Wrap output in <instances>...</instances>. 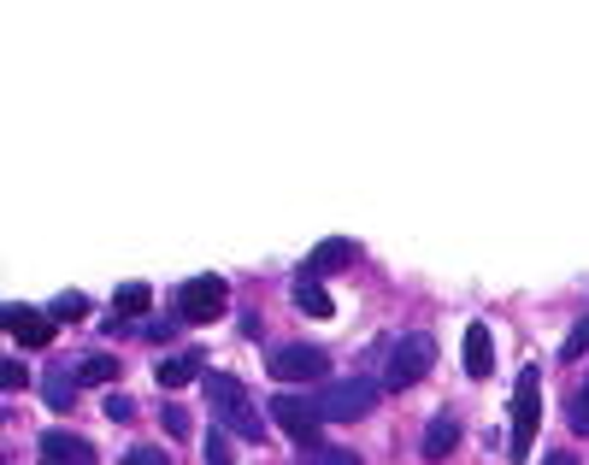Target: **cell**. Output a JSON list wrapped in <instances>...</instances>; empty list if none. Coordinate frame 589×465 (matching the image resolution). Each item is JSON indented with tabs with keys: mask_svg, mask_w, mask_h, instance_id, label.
<instances>
[{
	"mask_svg": "<svg viewBox=\"0 0 589 465\" xmlns=\"http://www.w3.org/2000/svg\"><path fill=\"white\" fill-rule=\"evenodd\" d=\"M206 465H231V442L224 436H206Z\"/></svg>",
	"mask_w": 589,
	"mask_h": 465,
	"instance_id": "cell-23",
	"label": "cell"
},
{
	"mask_svg": "<svg viewBox=\"0 0 589 465\" xmlns=\"http://www.w3.org/2000/svg\"><path fill=\"white\" fill-rule=\"evenodd\" d=\"M54 318H89V301H83V295H60L54 301Z\"/></svg>",
	"mask_w": 589,
	"mask_h": 465,
	"instance_id": "cell-19",
	"label": "cell"
},
{
	"mask_svg": "<svg viewBox=\"0 0 589 465\" xmlns=\"http://www.w3.org/2000/svg\"><path fill=\"white\" fill-rule=\"evenodd\" d=\"M578 354H589V318H578V331H571L566 348H560V359H578Z\"/></svg>",
	"mask_w": 589,
	"mask_h": 465,
	"instance_id": "cell-18",
	"label": "cell"
},
{
	"mask_svg": "<svg viewBox=\"0 0 589 465\" xmlns=\"http://www.w3.org/2000/svg\"><path fill=\"white\" fill-rule=\"evenodd\" d=\"M460 447V419H430V430H425V459H448Z\"/></svg>",
	"mask_w": 589,
	"mask_h": 465,
	"instance_id": "cell-13",
	"label": "cell"
},
{
	"mask_svg": "<svg viewBox=\"0 0 589 465\" xmlns=\"http://www.w3.org/2000/svg\"><path fill=\"white\" fill-rule=\"evenodd\" d=\"M224 306H231V283L224 278H189L178 289V318L183 324H213V318H224Z\"/></svg>",
	"mask_w": 589,
	"mask_h": 465,
	"instance_id": "cell-5",
	"label": "cell"
},
{
	"mask_svg": "<svg viewBox=\"0 0 589 465\" xmlns=\"http://www.w3.org/2000/svg\"><path fill=\"white\" fill-rule=\"evenodd\" d=\"M271 419L283 424L294 442H313V436H319V419H324V412H319V401H313V394H277V401H271Z\"/></svg>",
	"mask_w": 589,
	"mask_h": 465,
	"instance_id": "cell-7",
	"label": "cell"
},
{
	"mask_svg": "<svg viewBox=\"0 0 589 465\" xmlns=\"http://www.w3.org/2000/svg\"><path fill=\"white\" fill-rule=\"evenodd\" d=\"M125 465H171V459L160 454V447H130V454H125Z\"/></svg>",
	"mask_w": 589,
	"mask_h": 465,
	"instance_id": "cell-22",
	"label": "cell"
},
{
	"mask_svg": "<svg viewBox=\"0 0 589 465\" xmlns=\"http://www.w3.org/2000/svg\"><path fill=\"white\" fill-rule=\"evenodd\" d=\"M548 465H578V459H571V454H548Z\"/></svg>",
	"mask_w": 589,
	"mask_h": 465,
	"instance_id": "cell-27",
	"label": "cell"
},
{
	"mask_svg": "<svg viewBox=\"0 0 589 465\" xmlns=\"http://www.w3.org/2000/svg\"><path fill=\"white\" fill-rule=\"evenodd\" d=\"M331 371V354L319 348V342H283V348L271 354V377L277 383H313V377Z\"/></svg>",
	"mask_w": 589,
	"mask_h": 465,
	"instance_id": "cell-6",
	"label": "cell"
},
{
	"mask_svg": "<svg viewBox=\"0 0 589 465\" xmlns=\"http://www.w3.org/2000/svg\"><path fill=\"white\" fill-rule=\"evenodd\" d=\"M437 366V342H430L425 331H407L401 342H395V354H389V371H384V389H413L419 377Z\"/></svg>",
	"mask_w": 589,
	"mask_h": 465,
	"instance_id": "cell-2",
	"label": "cell"
},
{
	"mask_svg": "<svg viewBox=\"0 0 589 465\" xmlns=\"http://www.w3.org/2000/svg\"><path fill=\"white\" fill-rule=\"evenodd\" d=\"M118 377V359L113 354H83L77 359V383H113Z\"/></svg>",
	"mask_w": 589,
	"mask_h": 465,
	"instance_id": "cell-16",
	"label": "cell"
},
{
	"mask_svg": "<svg viewBox=\"0 0 589 465\" xmlns=\"http://www.w3.org/2000/svg\"><path fill=\"white\" fill-rule=\"evenodd\" d=\"M0 383H7V389H24V366H19V359H7V366H0Z\"/></svg>",
	"mask_w": 589,
	"mask_h": 465,
	"instance_id": "cell-25",
	"label": "cell"
},
{
	"mask_svg": "<svg viewBox=\"0 0 589 465\" xmlns=\"http://www.w3.org/2000/svg\"><path fill=\"white\" fill-rule=\"evenodd\" d=\"M148 301H153L148 283H118L113 289V324H107V331H130V318L148 313Z\"/></svg>",
	"mask_w": 589,
	"mask_h": 465,
	"instance_id": "cell-12",
	"label": "cell"
},
{
	"mask_svg": "<svg viewBox=\"0 0 589 465\" xmlns=\"http://www.w3.org/2000/svg\"><path fill=\"white\" fill-rule=\"evenodd\" d=\"M77 401V377H47V407H72Z\"/></svg>",
	"mask_w": 589,
	"mask_h": 465,
	"instance_id": "cell-17",
	"label": "cell"
},
{
	"mask_svg": "<svg viewBox=\"0 0 589 465\" xmlns=\"http://www.w3.org/2000/svg\"><path fill=\"white\" fill-rule=\"evenodd\" d=\"M42 465H95V442L72 436V430H47V436L36 442Z\"/></svg>",
	"mask_w": 589,
	"mask_h": 465,
	"instance_id": "cell-9",
	"label": "cell"
},
{
	"mask_svg": "<svg viewBox=\"0 0 589 465\" xmlns=\"http://www.w3.org/2000/svg\"><path fill=\"white\" fill-rule=\"evenodd\" d=\"M201 366H206V354L189 348V354H171V359H165V366L153 371V377H160V389H183L189 377H201Z\"/></svg>",
	"mask_w": 589,
	"mask_h": 465,
	"instance_id": "cell-14",
	"label": "cell"
},
{
	"mask_svg": "<svg viewBox=\"0 0 589 465\" xmlns=\"http://www.w3.org/2000/svg\"><path fill=\"white\" fill-rule=\"evenodd\" d=\"M571 430H578V436H589V383L578 389V401H571Z\"/></svg>",
	"mask_w": 589,
	"mask_h": 465,
	"instance_id": "cell-20",
	"label": "cell"
},
{
	"mask_svg": "<svg viewBox=\"0 0 589 465\" xmlns=\"http://www.w3.org/2000/svg\"><path fill=\"white\" fill-rule=\"evenodd\" d=\"M160 424L171 430V436H189V412H183V407H165V412H160Z\"/></svg>",
	"mask_w": 589,
	"mask_h": 465,
	"instance_id": "cell-21",
	"label": "cell"
},
{
	"mask_svg": "<svg viewBox=\"0 0 589 465\" xmlns=\"http://www.w3.org/2000/svg\"><path fill=\"white\" fill-rule=\"evenodd\" d=\"M377 407V383L372 377H342V383H331L319 394V412L331 424H349V419H366V412Z\"/></svg>",
	"mask_w": 589,
	"mask_h": 465,
	"instance_id": "cell-4",
	"label": "cell"
},
{
	"mask_svg": "<svg viewBox=\"0 0 589 465\" xmlns=\"http://www.w3.org/2000/svg\"><path fill=\"white\" fill-rule=\"evenodd\" d=\"M460 359H465V377H490L495 371V336H490V324H472V331H465Z\"/></svg>",
	"mask_w": 589,
	"mask_h": 465,
	"instance_id": "cell-10",
	"label": "cell"
},
{
	"mask_svg": "<svg viewBox=\"0 0 589 465\" xmlns=\"http://www.w3.org/2000/svg\"><path fill=\"white\" fill-rule=\"evenodd\" d=\"M294 306H301L307 318H331V295H324V289H319L313 278H301V283H294Z\"/></svg>",
	"mask_w": 589,
	"mask_h": 465,
	"instance_id": "cell-15",
	"label": "cell"
},
{
	"mask_svg": "<svg viewBox=\"0 0 589 465\" xmlns=\"http://www.w3.org/2000/svg\"><path fill=\"white\" fill-rule=\"evenodd\" d=\"M313 465H360V459H354V454H349V447H336V454H319V459H313Z\"/></svg>",
	"mask_w": 589,
	"mask_h": 465,
	"instance_id": "cell-26",
	"label": "cell"
},
{
	"mask_svg": "<svg viewBox=\"0 0 589 465\" xmlns=\"http://www.w3.org/2000/svg\"><path fill=\"white\" fill-rule=\"evenodd\" d=\"M206 407H213V419L224 430H236L242 442H259L266 436V424H259V412L248 401V389L236 383V377H224V371H206Z\"/></svg>",
	"mask_w": 589,
	"mask_h": 465,
	"instance_id": "cell-1",
	"label": "cell"
},
{
	"mask_svg": "<svg viewBox=\"0 0 589 465\" xmlns=\"http://www.w3.org/2000/svg\"><path fill=\"white\" fill-rule=\"evenodd\" d=\"M107 419H118V424H130V419H136V407L125 401V394H113V401H107Z\"/></svg>",
	"mask_w": 589,
	"mask_h": 465,
	"instance_id": "cell-24",
	"label": "cell"
},
{
	"mask_svg": "<svg viewBox=\"0 0 589 465\" xmlns=\"http://www.w3.org/2000/svg\"><path fill=\"white\" fill-rule=\"evenodd\" d=\"M0 324L12 331V342H24V348H47L54 342V313H36V306H0Z\"/></svg>",
	"mask_w": 589,
	"mask_h": 465,
	"instance_id": "cell-8",
	"label": "cell"
},
{
	"mask_svg": "<svg viewBox=\"0 0 589 465\" xmlns=\"http://www.w3.org/2000/svg\"><path fill=\"white\" fill-rule=\"evenodd\" d=\"M360 260V248L354 242H319L313 253H307V266H301V278H324V271H342V266H354Z\"/></svg>",
	"mask_w": 589,
	"mask_h": 465,
	"instance_id": "cell-11",
	"label": "cell"
},
{
	"mask_svg": "<svg viewBox=\"0 0 589 465\" xmlns=\"http://www.w3.org/2000/svg\"><path fill=\"white\" fill-rule=\"evenodd\" d=\"M536 424H543V383H536V371H518V389H513V436H507L513 465L531 454Z\"/></svg>",
	"mask_w": 589,
	"mask_h": 465,
	"instance_id": "cell-3",
	"label": "cell"
}]
</instances>
